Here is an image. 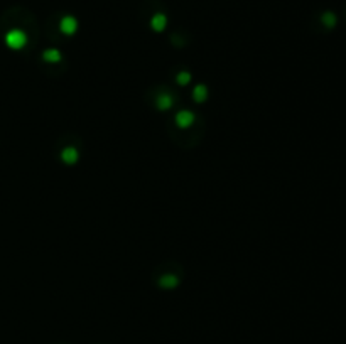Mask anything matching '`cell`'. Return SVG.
I'll list each match as a JSON object with an SVG mask.
<instances>
[{
  "instance_id": "obj_1",
  "label": "cell",
  "mask_w": 346,
  "mask_h": 344,
  "mask_svg": "<svg viewBox=\"0 0 346 344\" xmlns=\"http://www.w3.org/2000/svg\"><path fill=\"white\" fill-rule=\"evenodd\" d=\"M5 42L7 46H9L10 49H16V51H19V49H22L24 46L27 44V35L22 33V31L19 29H12L9 31L5 35Z\"/></svg>"
},
{
  "instance_id": "obj_2",
  "label": "cell",
  "mask_w": 346,
  "mask_h": 344,
  "mask_svg": "<svg viewBox=\"0 0 346 344\" xmlns=\"http://www.w3.org/2000/svg\"><path fill=\"white\" fill-rule=\"evenodd\" d=\"M76 29H78V22H76L75 17H71V16L63 17V19H61V31H63V33L71 35V34L76 33Z\"/></svg>"
},
{
  "instance_id": "obj_3",
  "label": "cell",
  "mask_w": 346,
  "mask_h": 344,
  "mask_svg": "<svg viewBox=\"0 0 346 344\" xmlns=\"http://www.w3.org/2000/svg\"><path fill=\"white\" fill-rule=\"evenodd\" d=\"M193 113L189 112H181L178 116H176V122H178L179 127H182V129H186V127H189L193 123Z\"/></svg>"
},
{
  "instance_id": "obj_4",
  "label": "cell",
  "mask_w": 346,
  "mask_h": 344,
  "mask_svg": "<svg viewBox=\"0 0 346 344\" xmlns=\"http://www.w3.org/2000/svg\"><path fill=\"white\" fill-rule=\"evenodd\" d=\"M150 24H152L154 31H162L165 27V24H167V19H165L164 14H155L152 20H150Z\"/></svg>"
},
{
  "instance_id": "obj_5",
  "label": "cell",
  "mask_w": 346,
  "mask_h": 344,
  "mask_svg": "<svg viewBox=\"0 0 346 344\" xmlns=\"http://www.w3.org/2000/svg\"><path fill=\"white\" fill-rule=\"evenodd\" d=\"M321 19H323V24L326 27H333L334 24H336V16H334L333 12H324Z\"/></svg>"
},
{
  "instance_id": "obj_6",
  "label": "cell",
  "mask_w": 346,
  "mask_h": 344,
  "mask_svg": "<svg viewBox=\"0 0 346 344\" xmlns=\"http://www.w3.org/2000/svg\"><path fill=\"white\" fill-rule=\"evenodd\" d=\"M63 159H65L66 162H75L78 159V154L75 148H66L65 152H63Z\"/></svg>"
},
{
  "instance_id": "obj_7",
  "label": "cell",
  "mask_w": 346,
  "mask_h": 344,
  "mask_svg": "<svg viewBox=\"0 0 346 344\" xmlns=\"http://www.w3.org/2000/svg\"><path fill=\"white\" fill-rule=\"evenodd\" d=\"M44 58L48 59V61H58V59H59V52L56 51V49H48V51L44 52Z\"/></svg>"
},
{
  "instance_id": "obj_8",
  "label": "cell",
  "mask_w": 346,
  "mask_h": 344,
  "mask_svg": "<svg viewBox=\"0 0 346 344\" xmlns=\"http://www.w3.org/2000/svg\"><path fill=\"white\" fill-rule=\"evenodd\" d=\"M204 97H206V90H204L203 86H198L196 90H194V98H196V101H203Z\"/></svg>"
},
{
  "instance_id": "obj_9",
  "label": "cell",
  "mask_w": 346,
  "mask_h": 344,
  "mask_svg": "<svg viewBox=\"0 0 346 344\" xmlns=\"http://www.w3.org/2000/svg\"><path fill=\"white\" fill-rule=\"evenodd\" d=\"M188 81H189V74L188 73H181V74H179V83L184 84V83H188Z\"/></svg>"
}]
</instances>
